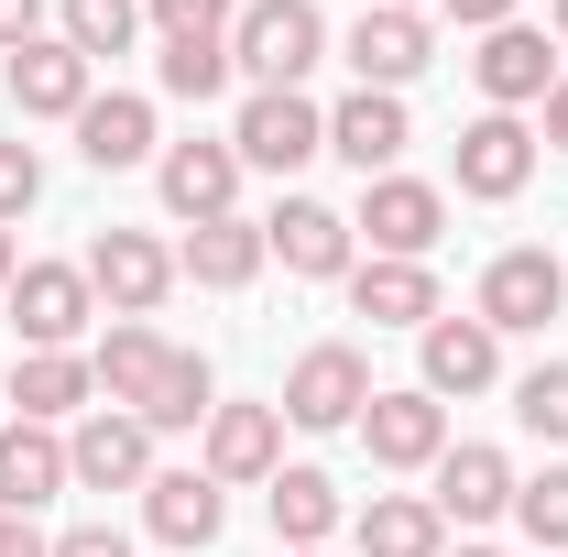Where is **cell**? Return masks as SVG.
I'll return each mask as SVG.
<instances>
[{
	"label": "cell",
	"mask_w": 568,
	"mask_h": 557,
	"mask_svg": "<svg viewBox=\"0 0 568 557\" xmlns=\"http://www.w3.org/2000/svg\"><path fill=\"white\" fill-rule=\"evenodd\" d=\"M263 263H274V252H263V219H241V209H230V219H197L186 252H175V274H186V284H219V295L252 284Z\"/></svg>",
	"instance_id": "603a6c76"
},
{
	"label": "cell",
	"mask_w": 568,
	"mask_h": 557,
	"mask_svg": "<svg viewBox=\"0 0 568 557\" xmlns=\"http://www.w3.org/2000/svg\"><path fill=\"white\" fill-rule=\"evenodd\" d=\"M558 306H568V263H558V252H493V274H481V306H470V317H481L493 340H514V328H547Z\"/></svg>",
	"instance_id": "ba28073f"
},
{
	"label": "cell",
	"mask_w": 568,
	"mask_h": 557,
	"mask_svg": "<svg viewBox=\"0 0 568 557\" xmlns=\"http://www.w3.org/2000/svg\"><path fill=\"white\" fill-rule=\"evenodd\" d=\"M295 557H328V547H295Z\"/></svg>",
	"instance_id": "ee69618b"
},
{
	"label": "cell",
	"mask_w": 568,
	"mask_h": 557,
	"mask_svg": "<svg viewBox=\"0 0 568 557\" xmlns=\"http://www.w3.org/2000/svg\"><path fill=\"white\" fill-rule=\"evenodd\" d=\"M230 77V33H164V99H219Z\"/></svg>",
	"instance_id": "f546056e"
},
{
	"label": "cell",
	"mask_w": 568,
	"mask_h": 557,
	"mask_svg": "<svg viewBox=\"0 0 568 557\" xmlns=\"http://www.w3.org/2000/svg\"><path fill=\"white\" fill-rule=\"evenodd\" d=\"M361 448H372V470H437L448 459V405L405 383V394H372L361 405Z\"/></svg>",
	"instance_id": "52a82bcc"
},
{
	"label": "cell",
	"mask_w": 568,
	"mask_h": 557,
	"mask_svg": "<svg viewBox=\"0 0 568 557\" xmlns=\"http://www.w3.org/2000/svg\"><path fill=\"white\" fill-rule=\"evenodd\" d=\"M274 405H284V426H317V437H328V426H361V405H372V361H361L351 340H317L295 372H284Z\"/></svg>",
	"instance_id": "277c9868"
},
{
	"label": "cell",
	"mask_w": 568,
	"mask_h": 557,
	"mask_svg": "<svg viewBox=\"0 0 568 557\" xmlns=\"http://www.w3.org/2000/svg\"><path fill=\"white\" fill-rule=\"evenodd\" d=\"M164 361H175V350L153 340L142 317H121V328L99 340V361H88V372H99V394H110L121 416H142V405H153V383H164Z\"/></svg>",
	"instance_id": "484cf974"
},
{
	"label": "cell",
	"mask_w": 568,
	"mask_h": 557,
	"mask_svg": "<svg viewBox=\"0 0 568 557\" xmlns=\"http://www.w3.org/2000/svg\"><path fill=\"white\" fill-rule=\"evenodd\" d=\"M11 274H22V252H11V230H0V295H11Z\"/></svg>",
	"instance_id": "60d3db41"
},
{
	"label": "cell",
	"mask_w": 568,
	"mask_h": 557,
	"mask_svg": "<svg viewBox=\"0 0 568 557\" xmlns=\"http://www.w3.org/2000/svg\"><path fill=\"white\" fill-rule=\"evenodd\" d=\"M525 175H536V132L514 110H481L459 132V198H525Z\"/></svg>",
	"instance_id": "5bb4252c"
},
{
	"label": "cell",
	"mask_w": 568,
	"mask_h": 557,
	"mask_svg": "<svg viewBox=\"0 0 568 557\" xmlns=\"http://www.w3.org/2000/svg\"><path fill=\"white\" fill-rule=\"evenodd\" d=\"M426 503H437L448 525H493V514H514V459L470 437V448H448V459H437V492H426Z\"/></svg>",
	"instance_id": "ffe728a7"
},
{
	"label": "cell",
	"mask_w": 568,
	"mask_h": 557,
	"mask_svg": "<svg viewBox=\"0 0 568 557\" xmlns=\"http://www.w3.org/2000/svg\"><path fill=\"white\" fill-rule=\"evenodd\" d=\"M55 557H132V536H121V525H67Z\"/></svg>",
	"instance_id": "d590c367"
},
{
	"label": "cell",
	"mask_w": 568,
	"mask_h": 557,
	"mask_svg": "<svg viewBox=\"0 0 568 557\" xmlns=\"http://www.w3.org/2000/svg\"><path fill=\"white\" fill-rule=\"evenodd\" d=\"M394 11H416V0H394Z\"/></svg>",
	"instance_id": "f6af8a7d"
},
{
	"label": "cell",
	"mask_w": 568,
	"mask_h": 557,
	"mask_svg": "<svg viewBox=\"0 0 568 557\" xmlns=\"http://www.w3.org/2000/svg\"><path fill=\"white\" fill-rule=\"evenodd\" d=\"M437 11H448V22H470V33H503V22H514V0H437Z\"/></svg>",
	"instance_id": "74e56055"
},
{
	"label": "cell",
	"mask_w": 568,
	"mask_h": 557,
	"mask_svg": "<svg viewBox=\"0 0 568 557\" xmlns=\"http://www.w3.org/2000/svg\"><path fill=\"white\" fill-rule=\"evenodd\" d=\"M317 55H328L317 0H241V11H230V67L252 77V88H306Z\"/></svg>",
	"instance_id": "6da1fadb"
},
{
	"label": "cell",
	"mask_w": 568,
	"mask_h": 557,
	"mask_svg": "<svg viewBox=\"0 0 568 557\" xmlns=\"http://www.w3.org/2000/svg\"><path fill=\"white\" fill-rule=\"evenodd\" d=\"M88 317H99L88 263H22V274H11V340L22 350H77Z\"/></svg>",
	"instance_id": "8992f818"
},
{
	"label": "cell",
	"mask_w": 568,
	"mask_h": 557,
	"mask_svg": "<svg viewBox=\"0 0 568 557\" xmlns=\"http://www.w3.org/2000/svg\"><path fill=\"white\" fill-rule=\"evenodd\" d=\"M142 11H153L164 33H230V11H241V0H142Z\"/></svg>",
	"instance_id": "e575fe53"
},
{
	"label": "cell",
	"mask_w": 568,
	"mask_h": 557,
	"mask_svg": "<svg viewBox=\"0 0 568 557\" xmlns=\"http://www.w3.org/2000/svg\"><path fill=\"white\" fill-rule=\"evenodd\" d=\"M558 33H568V0H558Z\"/></svg>",
	"instance_id": "7bdbcfd3"
},
{
	"label": "cell",
	"mask_w": 568,
	"mask_h": 557,
	"mask_svg": "<svg viewBox=\"0 0 568 557\" xmlns=\"http://www.w3.org/2000/svg\"><path fill=\"white\" fill-rule=\"evenodd\" d=\"M33 198H44V153L33 142H0V230L33 209Z\"/></svg>",
	"instance_id": "836d02e7"
},
{
	"label": "cell",
	"mask_w": 568,
	"mask_h": 557,
	"mask_svg": "<svg viewBox=\"0 0 568 557\" xmlns=\"http://www.w3.org/2000/svg\"><path fill=\"white\" fill-rule=\"evenodd\" d=\"M67 470L88 492H142V482H153V426L121 416V405H99V416L67 437Z\"/></svg>",
	"instance_id": "8fae6325"
},
{
	"label": "cell",
	"mask_w": 568,
	"mask_h": 557,
	"mask_svg": "<svg viewBox=\"0 0 568 557\" xmlns=\"http://www.w3.org/2000/svg\"><path fill=\"white\" fill-rule=\"evenodd\" d=\"M153 186H164V209L186 219H230V198H241V153L230 142H164L153 153Z\"/></svg>",
	"instance_id": "7c38bea8"
},
{
	"label": "cell",
	"mask_w": 568,
	"mask_h": 557,
	"mask_svg": "<svg viewBox=\"0 0 568 557\" xmlns=\"http://www.w3.org/2000/svg\"><path fill=\"white\" fill-rule=\"evenodd\" d=\"M142 525H153L164 547H219L230 492H219L209 470H153V482H142Z\"/></svg>",
	"instance_id": "ac0fdd59"
},
{
	"label": "cell",
	"mask_w": 568,
	"mask_h": 557,
	"mask_svg": "<svg viewBox=\"0 0 568 557\" xmlns=\"http://www.w3.org/2000/svg\"><path fill=\"white\" fill-rule=\"evenodd\" d=\"M88 394H99V372H88L77 350H22V361H11V405H22V426L88 416Z\"/></svg>",
	"instance_id": "7402d4cb"
},
{
	"label": "cell",
	"mask_w": 568,
	"mask_h": 557,
	"mask_svg": "<svg viewBox=\"0 0 568 557\" xmlns=\"http://www.w3.org/2000/svg\"><path fill=\"white\" fill-rule=\"evenodd\" d=\"M470 77H481V99H493V110H536V99L558 88V55H547V33L503 22V33H481V55H470Z\"/></svg>",
	"instance_id": "d6986e66"
},
{
	"label": "cell",
	"mask_w": 568,
	"mask_h": 557,
	"mask_svg": "<svg viewBox=\"0 0 568 557\" xmlns=\"http://www.w3.org/2000/svg\"><path fill=\"white\" fill-rule=\"evenodd\" d=\"M514 525H525L547 557H568V470H536V482H514Z\"/></svg>",
	"instance_id": "1f68e13d"
},
{
	"label": "cell",
	"mask_w": 568,
	"mask_h": 557,
	"mask_svg": "<svg viewBox=\"0 0 568 557\" xmlns=\"http://www.w3.org/2000/svg\"><path fill=\"white\" fill-rule=\"evenodd\" d=\"M230 153H241V164H263V175H295V164H317V153H328V110H317L306 88H252V99H241V121H230Z\"/></svg>",
	"instance_id": "7a4b0ae2"
},
{
	"label": "cell",
	"mask_w": 568,
	"mask_h": 557,
	"mask_svg": "<svg viewBox=\"0 0 568 557\" xmlns=\"http://www.w3.org/2000/svg\"><path fill=\"white\" fill-rule=\"evenodd\" d=\"M88 295H99L110 317H153V306L175 295V252H164L153 230H99V241H88Z\"/></svg>",
	"instance_id": "5b68a950"
},
{
	"label": "cell",
	"mask_w": 568,
	"mask_h": 557,
	"mask_svg": "<svg viewBox=\"0 0 568 557\" xmlns=\"http://www.w3.org/2000/svg\"><path fill=\"white\" fill-rule=\"evenodd\" d=\"M284 470V405H219L209 416V482H274Z\"/></svg>",
	"instance_id": "2e32d148"
},
{
	"label": "cell",
	"mask_w": 568,
	"mask_h": 557,
	"mask_svg": "<svg viewBox=\"0 0 568 557\" xmlns=\"http://www.w3.org/2000/svg\"><path fill=\"white\" fill-rule=\"evenodd\" d=\"M132 33H142V0H67V44L99 67V55H132Z\"/></svg>",
	"instance_id": "4dcf8cb0"
},
{
	"label": "cell",
	"mask_w": 568,
	"mask_h": 557,
	"mask_svg": "<svg viewBox=\"0 0 568 557\" xmlns=\"http://www.w3.org/2000/svg\"><path fill=\"white\" fill-rule=\"evenodd\" d=\"M99 88H88V55H77L67 33H33L22 55H11V110L22 121H77Z\"/></svg>",
	"instance_id": "4fadbf2b"
},
{
	"label": "cell",
	"mask_w": 568,
	"mask_h": 557,
	"mask_svg": "<svg viewBox=\"0 0 568 557\" xmlns=\"http://www.w3.org/2000/svg\"><path fill=\"white\" fill-rule=\"evenodd\" d=\"M263 503H274L284 547H328V536H339V482H328V470H274Z\"/></svg>",
	"instance_id": "83f0119b"
},
{
	"label": "cell",
	"mask_w": 568,
	"mask_h": 557,
	"mask_svg": "<svg viewBox=\"0 0 568 557\" xmlns=\"http://www.w3.org/2000/svg\"><path fill=\"white\" fill-rule=\"evenodd\" d=\"M351 230L372 241V263H426V252H437V230H448V198H437L426 175H372Z\"/></svg>",
	"instance_id": "3957f363"
},
{
	"label": "cell",
	"mask_w": 568,
	"mask_h": 557,
	"mask_svg": "<svg viewBox=\"0 0 568 557\" xmlns=\"http://www.w3.org/2000/svg\"><path fill=\"white\" fill-rule=\"evenodd\" d=\"M514 416L536 426L547 448H568V361H536V372L514 383Z\"/></svg>",
	"instance_id": "d6a6232c"
},
{
	"label": "cell",
	"mask_w": 568,
	"mask_h": 557,
	"mask_svg": "<svg viewBox=\"0 0 568 557\" xmlns=\"http://www.w3.org/2000/svg\"><path fill=\"white\" fill-rule=\"evenodd\" d=\"M67 437L55 426H0V514H44L67 492Z\"/></svg>",
	"instance_id": "44dd1931"
},
{
	"label": "cell",
	"mask_w": 568,
	"mask_h": 557,
	"mask_svg": "<svg viewBox=\"0 0 568 557\" xmlns=\"http://www.w3.org/2000/svg\"><path fill=\"white\" fill-rule=\"evenodd\" d=\"M209 416H219L209 361H197V350H175V361H164V383H153V405H142V426H153V437H175V426H209Z\"/></svg>",
	"instance_id": "f1b7e54d"
},
{
	"label": "cell",
	"mask_w": 568,
	"mask_h": 557,
	"mask_svg": "<svg viewBox=\"0 0 568 557\" xmlns=\"http://www.w3.org/2000/svg\"><path fill=\"white\" fill-rule=\"evenodd\" d=\"M405 142H416V121H405V99H394V88H351V99L328 110V153L361 164V186H372V175H394V164H405Z\"/></svg>",
	"instance_id": "30bf717a"
},
{
	"label": "cell",
	"mask_w": 568,
	"mask_h": 557,
	"mask_svg": "<svg viewBox=\"0 0 568 557\" xmlns=\"http://www.w3.org/2000/svg\"><path fill=\"white\" fill-rule=\"evenodd\" d=\"M351 219L328 209V198H284L274 219H263V252H274L284 274H306V284H328V274H351Z\"/></svg>",
	"instance_id": "9c48e42d"
},
{
	"label": "cell",
	"mask_w": 568,
	"mask_h": 557,
	"mask_svg": "<svg viewBox=\"0 0 568 557\" xmlns=\"http://www.w3.org/2000/svg\"><path fill=\"white\" fill-rule=\"evenodd\" d=\"M426 55H437L426 11H394V0H383V11L351 22V77H361V88H394V99H405V77H416Z\"/></svg>",
	"instance_id": "9a60e30c"
},
{
	"label": "cell",
	"mask_w": 568,
	"mask_h": 557,
	"mask_svg": "<svg viewBox=\"0 0 568 557\" xmlns=\"http://www.w3.org/2000/svg\"><path fill=\"white\" fill-rule=\"evenodd\" d=\"M361 557H448V514L426 492H372L361 514Z\"/></svg>",
	"instance_id": "d4e9b609"
},
{
	"label": "cell",
	"mask_w": 568,
	"mask_h": 557,
	"mask_svg": "<svg viewBox=\"0 0 568 557\" xmlns=\"http://www.w3.org/2000/svg\"><path fill=\"white\" fill-rule=\"evenodd\" d=\"M416 350H426V394H437V405H448V394H493V372H503V340L481 317H426Z\"/></svg>",
	"instance_id": "e0dca14e"
},
{
	"label": "cell",
	"mask_w": 568,
	"mask_h": 557,
	"mask_svg": "<svg viewBox=\"0 0 568 557\" xmlns=\"http://www.w3.org/2000/svg\"><path fill=\"white\" fill-rule=\"evenodd\" d=\"M33 33H44V0H0V55H22Z\"/></svg>",
	"instance_id": "8d00e7d4"
},
{
	"label": "cell",
	"mask_w": 568,
	"mask_h": 557,
	"mask_svg": "<svg viewBox=\"0 0 568 557\" xmlns=\"http://www.w3.org/2000/svg\"><path fill=\"white\" fill-rule=\"evenodd\" d=\"M77 153L99 164V175H132V164H153V99H88L77 110Z\"/></svg>",
	"instance_id": "cb8c5ba5"
},
{
	"label": "cell",
	"mask_w": 568,
	"mask_h": 557,
	"mask_svg": "<svg viewBox=\"0 0 568 557\" xmlns=\"http://www.w3.org/2000/svg\"><path fill=\"white\" fill-rule=\"evenodd\" d=\"M351 306L372 328H426L437 317V274L426 263H351Z\"/></svg>",
	"instance_id": "4316f807"
},
{
	"label": "cell",
	"mask_w": 568,
	"mask_h": 557,
	"mask_svg": "<svg viewBox=\"0 0 568 557\" xmlns=\"http://www.w3.org/2000/svg\"><path fill=\"white\" fill-rule=\"evenodd\" d=\"M0 557H55V536H33V514H0Z\"/></svg>",
	"instance_id": "f35d334b"
},
{
	"label": "cell",
	"mask_w": 568,
	"mask_h": 557,
	"mask_svg": "<svg viewBox=\"0 0 568 557\" xmlns=\"http://www.w3.org/2000/svg\"><path fill=\"white\" fill-rule=\"evenodd\" d=\"M536 110H547V142H558V153H568V77H558V88H547V99H536Z\"/></svg>",
	"instance_id": "ab89813d"
},
{
	"label": "cell",
	"mask_w": 568,
	"mask_h": 557,
	"mask_svg": "<svg viewBox=\"0 0 568 557\" xmlns=\"http://www.w3.org/2000/svg\"><path fill=\"white\" fill-rule=\"evenodd\" d=\"M448 557H503V547H448Z\"/></svg>",
	"instance_id": "b9f144b4"
}]
</instances>
